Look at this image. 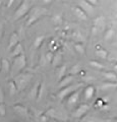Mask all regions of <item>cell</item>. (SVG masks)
<instances>
[{"label":"cell","instance_id":"obj_1","mask_svg":"<svg viewBox=\"0 0 117 122\" xmlns=\"http://www.w3.org/2000/svg\"><path fill=\"white\" fill-rule=\"evenodd\" d=\"M29 79H30V76L27 74H21L20 76H17V78L14 81V82H15V85H16V87H17V91L24 89V87L27 86Z\"/></svg>","mask_w":117,"mask_h":122},{"label":"cell","instance_id":"obj_2","mask_svg":"<svg viewBox=\"0 0 117 122\" xmlns=\"http://www.w3.org/2000/svg\"><path fill=\"white\" fill-rule=\"evenodd\" d=\"M25 64H27V62H25V57L24 54H21V55H20V56H17V57L14 58L13 68L20 70V69H22V68H25Z\"/></svg>","mask_w":117,"mask_h":122},{"label":"cell","instance_id":"obj_3","mask_svg":"<svg viewBox=\"0 0 117 122\" xmlns=\"http://www.w3.org/2000/svg\"><path fill=\"white\" fill-rule=\"evenodd\" d=\"M28 9H29V6H28V3L25 1H22L21 4L18 6V8L16 9L15 11V15H14V18L17 20V18H20L21 16H24V15L28 12Z\"/></svg>","mask_w":117,"mask_h":122},{"label":"cell","instance_id":"obj_4","mask_svg":"<svg viewBox=\"0 0 117 122\" xmlns=\"http://www.w3.org/2000/svg\"><path fill=\"white\" fill-rule=\"evenodd\" d=\"M77 89V86H67L65 89H63L61 92L59 93V98L60 99H63L65 98L66 96H68V95H70L71 93H73V92H75V90Z\"/></svg>","mask_w":117,"mask_h":122},{"label":"cell","instance_id":"obj_5","mask_svg":"<svg viewBox=\"0 0 117 122\" xmlns=\"http://www.w3.org/2000/svg\"><path fill=\"white\" fill-rule=\"evenodd\" d=\"M13 109H14V111H15L16 113H18L21 116H28V114H29L28 108H27V107H25L24 105L16 104V105L13 106Z\"/></svg>","mask_w":117,"mask_h":122},{"label":"cell","instance_id":"obj_6","mask_svg":"<svg viewBox=\"0 0 117 122\" xmlns=\"http://www.w3.org/2000/svg\"><path fill=\"white\" fill-rule=\"evenodd\" d=\"M21 54H24V49H22V46L20 43H17L14 47L12 48V51H11V54L10 56L13 57V58H15V57L20 56Z\"/></svg>","mask_w":117,"mask_h":122},{"label":"cell","instance_id":"obj_7","mask_svg":"<svg viewBox=\"0 0 117 122\" xmlns=\"http://www.w3.org/2000/svg\"><path fill=\"white\" fill-rule=\"evenodd\" d=\"M89 110V106L88 105H86V104H82V105H81L78 108L76 109V111L74 112V117H76V118H81L84 114H86V111Z\"/></svg>","mask_w":117,"mask_h":122},{"label":"cell","instance_id":"obj_8","mask_svg":"<svg viewBox=\"0 0 117 122\" xmlns=\"http://www.w3.org/2000/svg\"><path fill=\"white\" fill-rule=\"evenodd\" d=\"M17 43H20L18 42V36L16 33H13L12 35L10 36V39H9V42H8V50H10V49H12L14 46H15Z\"/></svg>","mask_w":117,"mask_h":122},{"label":"cell","instance_id":"obj_9","mask_svg":"<svg viewBox=\"0 0 117 122\" xmlns=\"http://www.w3.org/2000/svg\"><path fill=\"white\" fill-rule=\"evenodd\" d=\"M0 70H2L3 72H6V73L9 72L10 64H9V61L7 59H1V67H0Z\"/></svg>","mask_w":117,"mask_h":122},{"label":"cell","instance_id":"obj_10","mask_svg":"<svg viewBox=\"0 0 117 122\" xmlns=\"http://www.w3.org/2000/svg\"><path fill=\"white\" fill-rule=\"evenodd\" d=\"M72 75H68V76H66V77H62L61 79H60V81H59V86H69L70 85V82L72 81Z\"/></svg>","mask_w":117,"mask_h":122},{"label":"cell","instance_id":"obj_11","mask_svg":"<svg viewBox=\"0 0 117 122\" xmlns=\"http://www.w3.org/2000/svg\"><path fill=\"white\" fill-rule=\"evenodd\" d=\"M94 94H95V89H94V86H88L86 89L85 90V98L86 100H90V99H92Z\"/></svg>","mask_w":117,"mask_h":122},{"label":"cell","instance_id":"obj_12","mask_svg":"<svg viewBox=\"0 0 117 122\" xmlns=\"http://www.w3.org/2000/svg\"><path fill=\"white\" fill-rule=\"evenodd\" d=\"M78 97H80V95H78L77 92H73V93H71L68 97V104L69 105H73L75 103L77 102L78 100Z\"/></svg>","mask_w":117,"mask_h":122},{"label":"cell","instance_id":"obj_13","mask_svg":"<svg viewBox=\"0 0 117 122\" xmlns=\"http://www.w3.org/2000/svg\"><path fill=\"white\" fill-rule=\"evenodd\" d=\"M8 90H9V94L11 96H13V95H15L17 93V87H16V85L15 82L13 81H11L8 82Z\"/></svg>","mask_w":117,"mask_h":122},{"label":"cell","instance_id":"obj_14","mask_svg":"<svg viewBox=\"0 0 117 122\" xmlns=\"http://www.w3.org/2000/svg\"><path fill=\"white\" fill-rule=\"evenodd\" d=\"M104 77L106 78V79H108L109 81L114 82L116 79H117V75L114 73V72L109 71V72H105V73H104Z\"/></svg>","mask_w":117,"mask_h":122},{"label":"cell","instance_id":"obj_15","mask_svg":"<svg viewBox=\"0 0 117 122\" xmlns=\"http://www.w3.org/2000/svg\"><path fill=\"white\" fill-rule=\"evenodd\" d=\"M117 86L116 82H112V81H108V82H104L103 85L101 86V89L106 90V89H110V87H115Z\"/></svg>","mask_w":117,"mask_h":122},{"label":"cell","instance_id":"obj_16","mask_svg":"<svg viewBox=\"0 0 117 122\" xmlns=\"http://www.w3.org/2000/svg\"><path fill=\"white\" fill-rule=\"evenodd\" d=\"M43 41H44V37H38L36 39V41H35V43H34V45H35V48H39Z\"/></svg>","mask_w":117,"mask_h":122},{"label":"cell","instance_id":"obj_17","mask_svg":"<svg viewBox=\"0 0 117 122\" xmlns=\"http://www.w3.org/2000/svg\"><path fill=\"white\" fill-rule=\"evenodd\" d=\"M6 114V107L4 105V103L0 104V116H5Z\"/></svg>","mask_w":117,"mask_h":122},{"label":"cell","instance_id":"obj_18","mask_svg":"<svg viewBox=\"0 0 117 122\" xmlns=\"http://www.w3.org/2000/svg\"><path fill=\"white\" fill-rule=\"evenodd\" d=\"M90 64H91V65H92V66L96 67L97 69H102V68H104V65H103V64L98 63V62H94V61H91Z\"/></svg>","mask_w":117,"mask_h":122},{"label":"cell","instance_id":"obj_19","mask_svg":"<svg viewBox=\"0 0 117 122\" xmlns=\"http://www.w3.org/2000/svg\"><path fill=\"white\" fill-rule=\"evenodd\" d=\"M78 71H80V66H78V65H74L72 68H71L70 74H71V75H72V74H75V73H77Z\"/></svg>","mask_w":117,"mask_h":122},{"label":"cell","instance_id":"obj_20","mask_svg":"<svg viewBox=\"0 0 117 122\" xmlns=\"http://www.w3.org/2000/svg\"><path fill=\"white\" fill-rule=\"evenodd\" d=\"M2 103H4V92L0 87V104H2Z\"/></svg>","mask_w":117,"mask_h":122},{"label":"cell","instance_id":"obj_21","mask_svg":"<svg viewBox=\"0 0 117 122\" xmlns=\"http://www.w3.org/2000/svg\"><path fill=\"white\" fill-rule=\"evenodd\" d=\"M65 68H66V66L64 65V66L61 68V70H60V72H59V75H58L59 81H60V79H61L62 77H63V74H64V72H65Z\"/></svg>","mask_w":117,"mask_h":122},{"label":"cell","instance_id":"obj_22","mask_svg":"<svg viewBox=\"0 0 117 122\" xmlns=\"http://www.w3.org/2000/svg\"><path fill=\"white\" fill-rule=\"evenodd\" d=\"M97 53H98V55L101 56V57H103V58H106V56H107L106 51H104V50H102V51H97Z\"/></svg>","mask_w":117,"mask_h":122},{"label":"cell","instance_id":"obj_23","mask_svg":"<svg viewBox=\"0 0 117 122\" xmlns=\"http://www.w3.org/2000/svg\"><path fill=\"white\" fill-rule=\"evenodd\" d=\"M112 34H113V30H109L108 32H107V34H106V36H105V38L108 40V39H110L111 38V36H112Z\"/></svg>","mask_w":117,"mask_h":122},{"label":"cell","instance_id":"obj_24","mask_svg":"<svg viewBox=\"0 0 117 122\" xmlns=\"http://www.w3.org/2000/svg\"><path fill=\"white\" fill-rule=\"evenodd\" d=\"M14 2V0H8V2H7V7H10L12 5V3Z\"/></svg>","mask_w":117,"mask_h":122},{"label":"cell","instance_id":"obj_25","mask_svg":"<svg viewBox=\"0 0 117 122\" xmlns=\"http://www.w3.org/2000/svg\"><path fill=\"white\" fill-rule=\"evenodd\" d=\"M75 48H76V49H77V50H80V51H81V53H84V49H82V48L81 47V46H80V45H78V46L76 45V46H75Z\"/></svg>","mask_w":117,"mask_h":122},{"label":"cell","instance_id":"obj_26","mask_svg":"<svg viewBox=\"0 0 117 122\" xmlns=\"http://www.w3.org/2000/svg\"><path fill=\"white\" fill-rule=\"evenodd\" d=\"M1 32H2V26L0 25V35H1Z\"/></svg>","mask_w":117,"mask_h":122},{"label":"cell","instance_id":"obj_27","mask_svg":"<svg viewBox=\"0 0 117 122\" xmlns=\"http://www.w3.org/2000/svg\"><path fill=\"white\" fill-rule=\"evenodd\" d=\"M44 1H45V2H46V3H47V2H50V1H51V0H44Z\"/></svg>","mask_w":117,"mask_h":122},{"label":"cell","instance_id":"obj_28","mask_svg":"<svg viewBox=\"0 0 117 122\" xmlns=\"http://www.w3.org/2000/svg\"><path fill=\"white\" fill-rule=\"evenodd\" d=\"M114 68H115V69H117V64H115V66H114Z\"/></svg>","mask_w":117,"mask_h":122},{"label":"cell","instance_id":"obj_29","mask_svg":"<svg viewBox=\"0 0 117 122\" xmlns=\"http://www.w3.org/2000/svg\"><path fill=\"white\" fill-rule=\"evenodd\" d=\"M1 4H2V0H0V6H1Z\"/></svg>","mask_w":117,"mask_h":122},{"label":"cell","instance_id":"obj_30","mask_svg":"<svg viewBox=\"0 0 117 122\" xmlns=\"http://www.w3.org/2000/svg\"><path fill=\"white\" fill-rule=\"evenodd\" d=\"M0 67H1V60H0Z\"/></svg>","mask_w":117,"mask_h":122}]
</instances>
